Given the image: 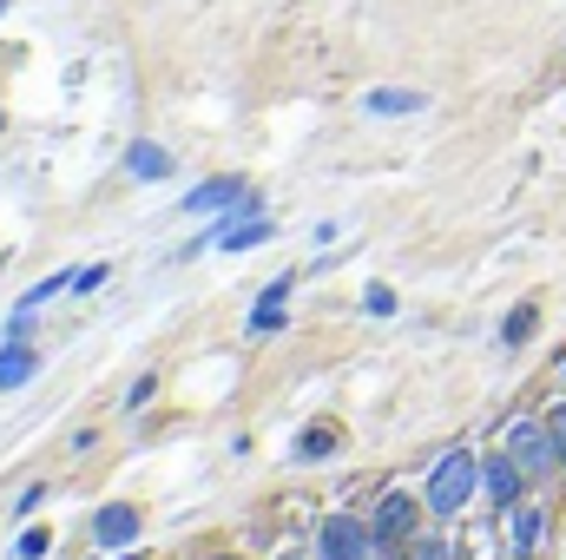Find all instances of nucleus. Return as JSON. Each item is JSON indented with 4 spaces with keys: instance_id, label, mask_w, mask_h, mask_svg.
<instances>
[{
    "instance_id": "7ed1b4c3",
    "label": "nucleus",
    "mask_w": 566,
    "mask_h": 560,
    "mask_svg": "<svg viewBox=\"0 0 566 560\" xmlns=\"http://www.w3.org/2000/svg\"><path fill=\"white\" fill-rule=\"evenodd\" d=\"M507 455L521 462V475H547L554 455H560V442H554L547 422H514V428H507Z\"/></svg>"
},
{
    "instance_id": "423d86ee",
    "label": "nucleus",
    "mask_w": 566,
    "mask_h": 560,
    "mask_svg": "<svg viewBox=\"0 0 566 560\" xmlns=\"http://www.w3.org/2000/svg\"><path fill=\"white\" fill-rule=\"evenodd\" d=\"M93 535H99V548H133V535H139V508H126V501L99 508V515H93Z\"/></svg>"
},
{
    "instance_id": "4be33fe9",
    "label": "nucleus",
    "mask_w": 566,
    "mask_h": 560,
    "mask_svg": "<svg viewBox=\"0 0 566 560\" xmlns=\"http://www.w3.org/2000/svg\"><path fill=\"white\" fill-rule=\"evenodd\" d=\"M283 560H303V554H283Z\"/></svg>"
},
{
    "instance_id": "f257e3e1",
    "label": "nucleus",
    "mask_w": 566,
    "mask_h": 560,
    "mask_svg": "<svg viewBox=\"0 0 566 560\" xmlns=\"http://www.w3.org/2000/svg\"><path fill=\"white\" fill-rule=\"evenodd\" d=\"M474 488H481V462H474L468 448H454V455H441V468L428 475V508H434V515H461V508L474 501Z\"/></svg>"
},
{
    "instance_id": "6e6552de",
    "label": "nucleus",
    "mask_w": 566,
    "mask_h": 560,
    "mask_svg": "<svg viewBox=\"0 0 566 560\" xmlns=\"http://www.w3.org/2000/svg\"><path fill=\"white\" fill-rule=\"evenodd\" d=\"M126 172L151 185V178H165V172H171V152H165V145H151V139H133V145H126Z\"/></svg>"
},
{
    "instance_id": "4468645a",
    "label": "nucleus",
    "mask_w": 566,
    "mask_h": 560,
    "mask_svg": "<svg viewBox=\"0 0 566 560\" xmlns=\"http://www.w3.org/2000/svg\"><path fill=\"white\" fill-rule=\"evenodd\" d=\"M363 310H369V317H396V290H389V283H369V290H363Z\"/></svg>"
},
{
    "instance_id": "412c9836",
    "label": "nucleus",
    "mask_w": 566,
    "mask_h": 560,
    "mask_svg": "<svg viewBox=\"0 0 566 560\" xmlns=\"http://www.w3.org/2000/svg\"><path fill=\"white\" fill-rule=\"evenodd\" d=\"M211 560H231V554H211Z\"/></svg>"
},
{
    "instance_id": "f8f14e48",
    "label": "nucleus",
    "mask_w": 566,
    "mask_h": 560,
    "mask_svg": "<svg viewBox=\"0 0 566 560\" xmlns=\"http://www.w3.org/2000/svg\"><path fill=\"white\" fill-rule=\"evenodd\" d=\"M534 323H541V310H534V303H521V310L507 317V330H501V343H507V350H521V343L534 336Z\"/></svg>"
},
{
    "instance_id": "9b49d317",
    "label": "nucleus",
    "mask_w": 566,
    "mask_h": 560,
    "mask_svg": "<svg viewBox=\"0 0 566 560\" xmlns=\"http://www.w3.org/2000/svg\"><path fill=\"white\" fill-rule=\"evenodd\" d=\"M541 521H547V508H527V501H514V554H521V560L541 548Z\"/></svg>"
},
{
    "instance_id": "39448f33",
    "label": "nucleus",
    "mask_w": 566,
    "mask_h": 560,
    "mask_svg": "<svg viewBox=\"0 0 566 560\" xmlns=\"http://www.w3.org/2000/svg\"><path fill=\"white\" fill-rule=\"evenodd\" d=\"M409 528H416V501L409 495H382L376 501V541L396 548V541H409Z\"/></svg>"
},
{
    "instance_id": "a211bd4d",
    "label": "nucleus",
    "mask_w": 566,
    "mask_h": 560,
    "mask_svg": "<svg viewBox=\"0 0 566 560\" xmlns=\"http://www.w3.org/2000/svg\"><path fill=\"white\" fill-rule=\"evenodd\" d=\"M416 560H454V554H448V541H416Z\"/></svg>"
},
{
    "instance_id": "2eb2a0df",
    "label": "nucleus",
    "mask_w": 566,
    "mask_h": 560,
    "mask_svg": "<svg viewBox=\"0 0 566 560\" xmlns=\"http://www.w3.org/2000/svg\"><path fill=\"white\" fill-rule=\"evenodd\" d=\"M46 548H53V541H46L40 528H27V535H20V548H13V560H40Z\"/></svg>"
},
{
    "instance_id": "aec40b11",
    "label": "nucleus",
    "mask_w": 566,
    "mask_h": 560,
    "mask_svg": "<svg viewBox=\"0 0 566 560\" xmlns=\"http://www.w3.org/2000/svg\"><path fill=\"white\" fill-rule=\"evenodd\" d=\"M382 560H402V554H382Z\"/></svg>"
},
{
    "instance_id": "0eeeda50",
    "label": "nucleus",
    "mask_w": 566,
    "mask_h": 560,
    "mask_svg": "<svg viewBox=\"0 0 566 560\" xmlns=\"http://www.w3.org/2000/svg\"><path fill=\"white\" fill-rule=\"evenodd\" d=\"M283 303H290V278H277V283H264V290H258L251 336H277V330H283Z\"/></svg>"
},
{
    "instance_id": "dca6fc26",
    "label": "nucleus",
    "mask_w": 566,
    "mask_h": 560,
    "mask_svg": "<svg viewBox=\"0 0 566 560\" xmlns=\"http://www.w3.org/2000/svg\"><path fill=\"white\" fill-rule=\"evenodd\" d=\"M99 283H106V265H86V271L73 278V290H99Z\"/></svg>"
},
{
    "instance_id": "1a4fd4ad",
    "label": "nucleus",
    "mask_w": 566,
    "mask_h": 560,
    "mask_svg": "<svg viewBox=\"0 0 566 560\" xmlns=\"http://www.w3.org/2000/svg\"><path fill=\"white\" fill-rule=\"evenodd\" d=\"M363 106H369V113H389V120H396V113H422L428 93H409V86H376V93H369Z\"/></svg>"
},
{
    "instance_id": "f3484780",
    "label": "nucleus",
    "mask_w": 566,
    "mask_h": 560,
    "mask_svg": "<svg viewBox=\"0 0 566 560\" xmlns=\"http://www.w3.org/2000/svg\"><path fill=\"white\" fill-rule=\"evenodd\" d=\"M151 390H158V383H151V376H139V383H133V396H126V409H145V403H151Z\"/></svg>"
},
{
    "instance_id": "20e7f679",
    "label": "nucleus",
    "mask_w": 566,
    "mask_h": 560,
    "mask_svg": "<svg viewBox=\"0 0 566 560\" xmlns=\"http://www.w3.org/2000/svg\"><path fill=\"white\" fill-rule=\"evenodd\" d=\"M521 481H527V475H521V462H514L507 448L481 462V495H488L494 508H514V495H521Z\"/></svg>"
},
{
    "instance_id": "ddd939ff",
    "label": "nucleus",
    "mask_w": 566,
    "mask_h": 560,
    "mask_svg": "<svg viewBox=\"0 0 566 560\" xmlns=\"http://www.w3.org/2000/svg\"><path fill=\"white\" fill-rule=\"evenodd\" d=\"M329 448H336V435H329V428H303V435H296V455H303V462H323Z\"/></svg>"
},
{
    "instance_id": "9d476101",
    "label": "nucleus",
    "mask_w": 566,
    "mask_h": 560,
    "mask_svg": "<svg viewBox=\"0 0 566 560\" xmlns=\"http://www.w3.org/2000/svg\"><path fill=\"white\" fill-rule=\"evenodd\" d=\"M33 370H40V356H33V350H27L20 336H13V350H0V390H20V383H27Z\"/></svg>"
},
{
    "instance_id": "6ab92c4d",
    "label": "nucleus",
    "mask_w": 566,
    "mask_h": 560,
    "mask_svg": "<svg viewBox=\"0 0 566 560\" xmlns=\"http://www.w3.org/2000/svg\"><path fill=\"white\" fill-rule=\"evenodd\" d=\"M547 428H554V442H560V462H566V403L547 416Z\"/></svg>"
},
{
    "instance_id": "5701e85b",
    "label": "nucleus",
    "mask_w": 566,
    "mask_h": 560,
    "mask_svg": "<svg viewBox=\"0 0 566 560\" xmlns=\"http://www.w3.org/2000/svg\"><path fill=\"white\" fill-rule=\"evenodd\" d=\"M0 13H7V0H0Z\"/></svg>"
},
{
    "instance_id": "f03ea898",
    "label": "nucleus",
    "mask_w": 566,
    "mask_h": 560,
    "mask_svg": "<svg viewBox=\"0 0 566 560\" xmlns=\"http://www.w3.org/2000/svg\"><path fill=\"white\" fill-rule=\"evenodd\" d=\"M316 548H323V560H376V528H363L356 515H329Z\"/></svg>"
}]
</instances>
